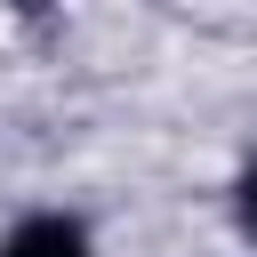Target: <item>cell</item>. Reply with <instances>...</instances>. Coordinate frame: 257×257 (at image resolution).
<instances>
[{
  "mask_svg": "<svg viewBox=\"0 0 257 257\" xmlns=\"http://www.w3.org/2000/svg\"><path fill=\"white\" fill-rule=\"evenodd\" d=\"M241 217H249V225H257V161H249V169H241Z\"/></svg>",
  "mask_w": 257,
  "mask_h": 257,
  "instance_id": "cell-2",
  "label": "cell"
},
{
  "mask_svg": "<svg viewBox=\"0 0 257 257\" xmlns=\"http://www.w3.org/2000/svg\"><path fill=\"white\" fill-rule=\"evenodd\" d=\"M0 257H88V233H80L72 217H24V225L0 241Z\"/></svg>",
  "mask_w": 257,
  "mask_h": 257,
  "instance_id": "cell-1",
  "label": "cell"
}]
</instances>
